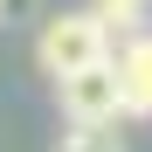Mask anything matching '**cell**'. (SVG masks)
<instances>
[{
    "label": "cell",
    "mask_w": 152,
    "mask_h": 152,
    "mask_svg": "<svg viewBox=\"0 0 152 152\" xmlns=\"http://www.w3.org/2000/svg\"><path fill=\"white\" fill-rule=\"evenodd\" d=\"M111 56V28H104V14L97 7H76V14H48L42 28H35V62L42 76H76V69H90V62H104Z\"/></svg>",
    "instance_id": "1"
},
{
    "label": "cell",
    "mask_w": 152,
    "mask_h": 152,
    "mask_svg": "<svg viewBox=\"0 0 152 152\" xmlns=\"http://www.w3.org/2000/svg\"><path fill=\"white\" fill-rule=\"evenodd\" d=\"M56 97H62V118L69 124H118L124 118V83H118V62L111 56L90 62V69H76V76H62Z\"/></svg>",
    "instance_id": "2"
},
{
    "label": "cell",
    "mask_w": 152,
    "mask_h": 152,
    "mask_svg": "<svg viewBox=\"0 0 152 152\" xmlns=\"http://www.w3.org/2000/svg\"><path fill=\"white\" fill-rule=\"evenodd\" d=\"M111 62H118V83H124V118H152V28L124 35L111 48Z\"/></svg>",
    "instance_id": "3"
},
{
    "label": "cell",
    "mask_w": 152,
    "mask_h": 152,
    "mask_svg": "<svg viewBox=\"0 0 152 152\" xmlns=\"http://www.w3.org/2000/svg\"><path fill=\"white\" fill-rule=\"evenodd\" d=\"M56 152H124V132L118 124H69L56 138Z\"/></svg>",
    "instance_id": "4"
},
{
    "label": "cell",
    "mask_w": 152,
    "mask_h": 152,
    "mask_svg": "<svg viewBox=\"0 0 152 152\" xmlns=\"http://www.w3.org/2000/svg\"><path fill=\"white\" fill-rule=\"evenodd\" d=\"M97 14H104V28H111L118 42L145 28V0H97Z\"/></svg>",
    "instance_id": "5"
},
{
    "label": "cell",
    "mask_w": 152,
    "mask_h": 152,
    "mask_svg": "<svg viewBox=\"0 0 152 152\" xmlns=\"http://www.w3.org/2000/svg\"><path fill=\"white\" fill-rule=\"evenodd\" d=\"M0 21H35V0H0Z\"/></svg>",
    "instance_id": "6"
},
{
    "label": "cell",
    "mask_w": 152,
    "mask_h": 152,
    "mask_svg": "<svg viewBox=\"0 0 152 152\" xmlns=\"http://www.w3.org/2000/svg\"><path fill=\"white\" fill-rule=\"evenodd\" d=\"M145 7H152V0H145Z\"/></svg>",
    "instance_id": "7"
}]
</instances>
